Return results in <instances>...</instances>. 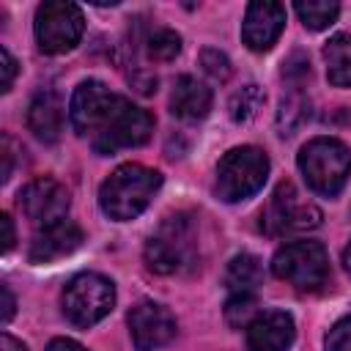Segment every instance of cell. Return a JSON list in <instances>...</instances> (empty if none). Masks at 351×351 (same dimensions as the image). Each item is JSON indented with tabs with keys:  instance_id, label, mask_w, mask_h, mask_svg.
Instances as JSON below:
<instances>
[{
	"instance_id": "obj_8",
	"label": "cell",
	"mask_w": 351,
	"mask_h": 351,
	"mask_svg": "<svg viewBox=\"0 0 351 351\" xmlns=\"http://www.w3.org/2000/svg\"><path fill=\"white\" fill-rule=\"evenodd\" d=\"M271 271L299 291H318L329 280V255L318 241H291L274 252Z\"/></svg>"
},
{
	"instance_id": "obj_22",
	"label": "cell",
	"mask_w": 351,
	"mask_h": 351,
	"mask_svg": "<svg viewBox=\"0 0 351 351\" xmlns=\"http://www.w3.org/2000/svg\"><path fill=\"white\" fill-rule=\"evenodd\" d=\"M261 107H263V90L258 85H252V82L230 96V118L236 123H247L250 118H255V112Z\"/></svg>"
},
{
	"instance_id": "obj_28",
	"label": "cell",
	"mask_w": 351,
	"mask_h": 351,
	"mask_svg": "<svg viewBox=\"0 0 351 351\" xmlns=\"http://www.w3.org/2000/svg\"><path fill=\"white\" fill-rule=\"evenodd\" d=\"M0 293H3V324H8L11 321V315H14V307H16V302H14V293H11V288L3 282L0 285Z\"/></svg>"
},
{
	"instance_id": "obj_29",
	"label": "cell",
	"mask_w": 351,
	"mask_h": 351,
	"mask_svg": "<svg viewBox=\"0 0 351 351\" xmlns=\"http://www.w3.org/2000/svg\"><path fill=\"white\" fill-rule=\"evenodd\" d=\"M47 351H88L85 346H80L77 340H69V337H55L49 346H47Z\"/></svg>"
},
{
	"instance_id": "obj_9",
	"label": "cell",
	"mask_w": 351,
	"mask_h": 351,
	"mask_svg": "<svg viewBox=\"0 0 351 351\" xmlns=\"http://www.w3.org/2000/svg\"><path fill=\"white\" fill-rule=\"evenodd\" d=\"M36 41L47 55H63L74 49L85 30V16L80 5L66 0H49L36 8Z\"/></svg>"
},
{
	"instance_id": "obj_32",
	"label": "cell",
	"mask_w": 351,
	"mask_h": 351,
	"mask_svg": "<svg viewBox=\"0 0 351 351\" xmlns=\"http://www.w3.org/2000/svg\"><path fill=\"white\" fill-rule=\"evenodd\" d=\"M0 351H27V346L22 340L11 337V335H3L0 337Z\"/></svg>"
},
{
	"instance_id": "obj_23",
	"label": "cell",
	"mask_w": 351,
	"mask_h": 351,
	"mask_svg": "<svg viewBox=\"0 0 351 351\" xmlns=\"http://www.w3.org/2000/svg\"><path fill=\"white\" fill-rule=\"evenodd\" d=\"M255 315H258L255 293H230V299L225 302V321L233 329H247Z\"/></svg>"
},
{
	"instance_id": "obj_4",
	"label": "cell",
	"mask_w": 351,
	"mask_h": 351,
	"mask_svg": "<svg viewBox=\"0 0 351 351\" xmlns=\"http://www.w3.org/2000/svg\"><path fill=\"white\" fill-rule=\"evenodd\" d=\"M299 170L315 195L335 197L351 176V151L335 137H313L299 151Z\"/></svg>"
},
{
	"instance_id": "obj_33",
	"label": "cell",
	"mask_w": 351,
	"mask_h": 351,
	"mask_svg": "<svg viewBox=\"0 0 351 351\" xmlns=\"http://www.w3.org/2000/svg\"><path fill=\"white\" fill-rule=\"evenodd\" d=\"M343 263H346V271L351 274V241H348V247L343 250Z\"/></svg>"
},
{
	"instance_id": "obj_5",
	"label": "cell",
	"mask_w": 351,
	"mask_h": 351,
	"mask_svg": "<svg viewBox=\"0 0 351 351\" xmlns=\"http://www.w3.org/2000/svg\"><path fill=\"white\" fill-rule=\"evenodd\" d=\"M269 176V156L255 145L230 148L217 165V195L225 203H239L255 195Z\"/></svg>"
},
{
	"instance_id": "obj_26",
	"label": "cell",
	"mask_w": 351,
	"mask_h": 351,
	"mask_svg": "<svg viewBox=\"0 0 351 351\" xmlns=\"http://www.w3.org/2000/svg\"><path fill=\"white\" fill-rule=\"evenodd\" d=\"M282 77L291 82V88H302V82L310 77V60L302 52H293L282 69Z\"/></svg>"
},
{
	"instance_id": "obj_6",
	"label": "cell",
	"mask_w": 351,
	"mask_h": 351,
	"mask_svg": "<svg viewBox=\"0 0 351 351\" xmlns=\"http://www.w3.org/2000/svg\"><path fill=\"white\" fill-rule=\"evenodd\" d=\"M112 304H115V285H112V280H107L104 274H96V271L74 274L60 293L63 315L80 329L99 324L112 310Z\"/></svg>"
},
{
	"instance_id": "obj_25",
	"label": "cell",
	"mask_w": 351,
	"mask_h": 351,
	"mask_svg": "<svg viewBox=\"0 0 351 351\" xmlns=\"http://www.w3.org/2000/svg\"><path fill=\"white\" fill-rule=\"evenodd\" d=\"M326 351H351V315L340 318L326 335Z\"/></svg>"
},
{
	"instance_id": "obj_11",
	"label": "cell",
	"mask_w": 351,
	"mask_h": 351,
	"mask_svg": "<svg viewBox=\"0 0 351 351\" xmlns=\"http://www.w3.org/2000/svg\"><path fill=\"white\" fill-rule=\"evenodd\" d=\"M129 335L137 351H154L167 346L176 337V318L170 315L167 307L156 302H140L129 310L126 315Z\"/></svg>"
},
{
	"instance_id": "obj_17",
	"label": "cell",
	"mask_w": 351,
	"mask_h": 351,
	"mask_svg": "<svg viewBox=\"0 0 351 351\" xmlns=\"http://www.w3.org/2000/svg\"><path fill=\"white\" fill-rule=\"evenodd\" d=\"M326 60V77L337 88H351V36L337 33L324 47Z\"/></svg>"
},
{
	"instance_id": "obj_2",
	"label": "cell",
	"mask_w": 351,
	"mask_h": 351,
	"mask_svg": "<svg viewBox=\"0 0 351 351\" xmlns=\"http://www.w3.org/2000/svg\"><path fill=\"white\" fill-rule=\"evenodd\" d=\"M159 186H162V176L156 170L134 162L121 165L99 186V206L110 219L126 222L145 211V206L151 203Z\"/></svg>"
},
{
	"instance_id": "obj_31",
	"label": "cell",
	"mask_w": 351,
	"mask_h": 351,
	"mask_svg": "<svg viewBox=\"0 0 351 351\" xmlns=\"http://www.w3.org/2000/svg\"><path fill=\"white\" fill-rule=\"evenodd\" d=\"M11 156H14V154H11V140L5 137V140H3V181L11 178V162H14Z\"/></svg>"
},
{
	"instance_id": "obj_24",
	"label": "cell",
	"mask_w": 351,
	"mask_h": 351,
	"mask_svg": "<svg viewBox=\"0 0 351 351\" xmlns=\"http://www.w3.org/2000/svg\"><path fill=\"white\" fill-rule=\"evenodd\" d=\"M200 66H203V71L208 77H214L219 82H225L230 77V60H228V55L219 52V49H214V47H208V49L200 52Z\"/></svg>"
},
{
	"instance_id": "obj_10",
	"label": "cell",
	"mask_w": 351,
	"mask_h": 351,
	"mask_svg": "<svg viewBox=\"0 0 351 351\" xmlns=\"http://www.w3.org/2000/svg\"><path fill=\"white\" fill-rule=\"evenodd\" d=\"M19 208L38 228L55 225V222L66 219L69 189L52 176H38L19 189Z\"/></svg>"
},
{
	"instance_id": "obj_30",
	"label": "cell",
	"mask_w": 351,
	"mask_h": 351,
	"mask_svg": "<svg viewBox=\"0 0 351 351\" xmlns=\"http://www.w3.org/2000/svg\"><path fill=\"white\" fill-rule=\"evenodd\" d=\"M0 225H3V252H8L11 247H14V222H11V217L8 214H3L0 217Z\"/></svg>"
},
{
	"instance_id": "obj_13",
	"label": "cell",
	"mask_w": 351,
	"mask_h": 351,
	"mask_svg": "<svg viewBox=\"0 0 351 351\" xmlns=\"http://www.w3.org/2000/svg\"><path fill=\"white\" fill-rule=\"evenodd\" d=\"M296 337V324L285 310H263L244 329L247 351H288Z\"/></svg>"
},
{
	"instance_id": "obj_1",
	"label": "cell",
	"mask_w": 351,
	"mask_h": 351,
	"mask_svg": "<svg viewBox=\"0 0 351 351\" xmlns=\"http://www.w3.org/2000/svg\"><path fill=\"white\" fill-rule=\"evenodd\" d=\"M69 121L80 137H88L93 151L112 156L123 148L143 145L154 132V118L132 104L126 96L112 93L99 80H85L74 88L69 101Z\"/></svg>"
},
{
	"instance_id": "obj_12",
	"label": "cell",
	"mask_w": 351,
	"mask_h": 351,
	"mask_svg": "<svg viewBox=\"0 0 351 351\" xmlns=\"http://www.w3.org/2000/svg\"><path fill=\"white\" fill-rule=\"evenodd\" d=\"M282 27H285V5L258 0L247 5L244 22H241V41L252 52H266L277 44Z\"/></svg>"
},
{
	"instance_id": "obj_19",
	"label": "cell",
	"mask_w": 351,
	"mask_h": 351,
	"mask_svg": "<svg viewBox=\"0 0 351 351\" xmlns=\"http://www.w3.org/2000/svg\"><path fill=\"white\" fill-rule=\"evenodd\" d=\"M307 118H310V101L304 99V93L299 88H291L282 96L280 110H277V132L282 137H291Z\"/></svg>"
},
{
	"instance_id": "obj_20",
	"label": "cell",
	"mask_w": 351,
	"mask_h": 351,
	"mask_svg": "<svg viewBox=\"0 0 351 351\" xmlns=\"http://www.w3.org/2000/svg\"><path fill=\"white\" fill-rule=\"evenodd\" d=\"M293 8L307 30H326L340 16V5L335 0H307V3H296Z\"/></svg>"
},
{
	"instance_id": "obj_15",
	"label": "cell",
	"mask_w": 351,
	"mask_h": 351,
	"mask_svg": "<svg viewBox=\"0 0 351 351\" xmlns=\"http://www.w3.org/2000/svg\"><path fill=\"white\" fill-rule=\"evenodd\" d=\"M27 129L41 143H55L63 132V101L52 88L36 90L27 104Z\"/></svg>"
},
{
	"instance_id": "obj_3",
	"label": "cell",
	"mask_w": 351,
	"mask_h": 351,
	"mask_svg": "<svg viewBox=\"0 0 351 351\" xmlns=\"http://www.w3.org/2000/svg\"><path fill=\"white\" fill-rule=\"evenodd\" d=\"M197 255V233L189 214H167L145 241V263L156 274H178Z\"/></svg>"
},
{
	"instance_id": "obj_18",
	"label": "cell",
	"mask_w": 351,
	"mask_h": 351,
	"mask_svg": "<svg viewBox=\"0 0 351 351\" xmlns=\"http://www.w3.org/2000/svg\"><path fill=\"white\" fill-rule=\"evenodd\" d=\"M261 280H263V269L255 255L241 252V255L230 258V263L225 269V288L230 293H255Z\"/></svg>"
},
{
	"instance_id": "obj_21",
	"label": "cell",
	"mask_w": 351,
	"mask_h": 351,
	"mask_svg": "<svg viewBox=\"0 0 351 351\" xmlns=\"http://www.w3.org/2000/svg\"><path fill=\"white\" fill-rule=\"evenodd\" d=\"M181 52V36L170 27H154L148 36H145V55L151 60H159V63H167L173 60L176 55Z\"/></svg>"
},
{
	"instance_id": "obj_7",
	"label": "cell",
	"mask_w": 351,
	"mask_h": 351,
	"mask_svg": "<svg viewBox=\"0 0 351 351\" xmlns=\"http://www.w3.org/2000/svg\"><path fill=\"white\" fill-rule=\"evenodd\" d=\"M321 225V208L299 195V189L291 181L277 184L271 192L266 208L261 211V228L269 236H291L304 233Z\"/></svg>"
},
{
	"instance_id": "obj_14",
	"label": "cell",
	"mask_w": 351,
	"mask_h": 351,
	"mask_svg": "<svg viewBox=\"0 0 351 351\" xmlns=\"http://www.w3.org/2000/svg\"><path fill=\"white\" fill-rule=\"evenodd\" d=\"M80 244H82V228L71 219H60L55 225L38 228V233L30 241L27 258L30 263H52L71 255Z\"/></svg>"
},
{
	"instance_id": "obj_27",
	"label": "cell",
	"mask_w": 351,
	"mask_h": 351,
	"mask_svg": "<svg viewBox=\"0 0 351 351\" xmlns=\"http://www.w3.org/2000/svg\"><path fill=\"white\" fill-rule=\"evenodd\" d=\"M16 77V60L11 58V52L5 47H0V90L8 93Z\"/></svg>"
},
{
	"instance_id": "obj_16",
	"label": "cell",
	"mask_w": 351,
	"mask_h": 351,
	"mask_svg": "<svg viewBox=\"0 0 351 351\" xmlns=\"http://www.w3.org/2000/svg\"><path fill=\"white\" fill-rule=\"evenodd\" d=\"M211 110V90L197 77H178L170 93V112L181 121H200Z\"/></svg>"
}]
</instances>
